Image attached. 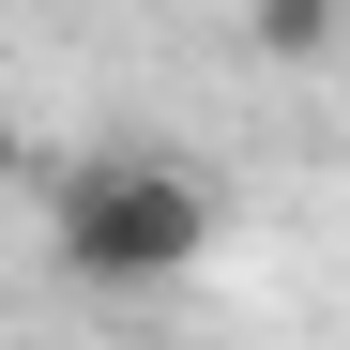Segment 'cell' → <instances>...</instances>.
<instances>
[{"instance_id": "cell-1", "label": "cell", "mask_w": 350, "mask_h": 350, "mask_svg": "<svg viewBox=\"0 0 350 350\" xmlns=\"http://www.w3.org/2000/svg\"><path fill=\"white\" fill-rule=\"evenodd\" d=\"M46 244H62L77 289H183L213 259V183L183 152H92L46 198Z\"/></svg>"}, {"instance_id": "cell-2", "label": "cell", "mask_w": 350, "mask_h": 350, "mask_svg": "<svg viewBox=\"0 0 350 350\" xmlns=\"http://www.w3.org/2000/svg\"><path fill=\"white\" fill-rule=\"evenodd\" d=\"M259 62H335V0H259Z\"/></svg>"}, {"instance_id": "cell-3", "label": "cell", "mask_w": 350, "mask_h": 350, "mask_svg": "<svg viewBox=\"0 0 350 350\" xmlns=\"http://www.w3.org/2000/svg\"><path fill=\"white\" fill-rule=\"evenodd\" d=\"M0 183H16V122H0Z\"/></svg>"}]
</instances>
